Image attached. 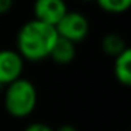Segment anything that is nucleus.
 I'll return each instance as SVG.
<instances>
[{
	"label": "nucleus",
	"mask_w": 131,
	"mask_h": 131,
	"mask_svg": "<svg viewBox=\"0 0 131 131\" xmlns=\"http://www.w3.org/2000/svg\"><path fill=\"white\" fill-rule=\"evenodd\" d=\"M57 40L58 32L54 26L32 18L24 23L18 30L16 51L24 61L41 62L49 58Z\"/></svg>",
	"instance_id": "1"
},
{
	"label": "nucleus",
	"mask_w": 131,
	"mask_h": 131,
	"mask_svg": "<svg viewBox=\"0 0 131 131\" xmlns=\"http://www.w3.org/2000/svg\"><path fill=\"white\" fill-rule=\"evenodd\" d=\"M4 108L14 118H26L34 113L38 103V92L35 85L28 79H20L6 86L3 96Z\"/></svg>",
	"instance_id": "2"
},
{
	"label": "nucleus",
	"mask_w": 131,
	"mask_h": 131,
	"mask_svg": "<svg viewBox=\"0 0 131 131\" xmlns=\"http://www.w3.org/2000/svg\"><path fill=\"white\" fill-rule=\"evenodd\" d=\"M58 37L68 40L71 42L80 44L88 38L90 31V23L88 17L79 12H68L61 21L55 26Z\"/></svg>",
	"instance_id": "3"
},
{
	"label": "nucleus",
	"mask_w": 131,
	"mask_h": 131,
	"mask_svg": "<svg viewBox=\"0 0 131 131\" xmlns=\"http://www.w3.org/2000/svg\"><path fill=\"white\" fill-rule=\"evenodd\" d=\"M24 62L16 49H0V85L7 86L20 79L24 71Z\"/></svg>",
	"instance_id": "4"
},
{
	"label": "nucleus",
	"mask_w": 131,
	"mask_h": 131,
	"mask_svg": "<svg viewBox=\"0 0 131 131\" xmlns=\"http://www.w3.org/2000/svg\"><path fill=\"white\" fill-rule=\"evenodd\" d=\"M32 13L35 20L55 27L68 13V6L65 0H34Z\"/></svg>",
	"instance_id": "5"
},
{
	"label": "nucleus",
	"mask_w": 131,
	"mask_h": 131,
	"mask_svg": "<svg viewBox=\"0 0 131 131\" xmlns=\"http://www.w3.org/2000/svg\"><path fill=\"white\" fill-rule=\"evenodd\" d=\"M113 73L120 85L131 89V47H127L118 57L114 58Z\"/></svg>",
	"instance_id": "6"
},
{
	"label": "nucleus",
	"mask_w": 131,
	"mask_h": 131,
	"mask_svg": "<svg viewBox=\"0 0 131 131\" xmlns=\"http://www.w3.org/2000/svg\"><path fill=\"white\" fill-rule=\"evenodd\" d=\"M75 57H76V45L73 42H71V41L58 37L49 58L58 65L65 66L73 62Z\"/></svg>",
	"instance_id": "7"
},
{
	"label": "nucleus",
	"mask_w": 131,
	"mask_h": 131,
	"mask_svg": "<svg viewBox=\"0 0 131 131\" xmlns=\"http://www.w3.org/2000/svg\"><path fill=\"white\" fill-rule=\"evenodd\" d=\"M100 48L107 57L116 58L127 48L125 40L117 32H108L100 41Z\"/></svg>",
	"instance_id": "8"
},
{
	"label": "nucleus",
	"mask_w": 131,
	"mask_h": 131,
	"mask_svg": "<svg viewBox=\"0 0 131 131\" xmlns=\"http://www.w3.org/2000/svg\"><path fill=\"white\" fill-rule=\"evenodd\" d=\"M100 10L108 14H123L131 9V0H94Z\"/></svg>",
	"instance_id": "9"
},
{
	"label": "nucleus",
	"mask_w": 131,
	"mask_h": 131,
	"mask_svg": "<svg viewBox=\"0 0 131 131\" xmlns=\"http://www.w3.org/2000/svg\"><path fill=\"white\" fill-rule=\"evenodd\" d=\"M23 131H55L52 127H49L48 124H45V123H30L28 125H26V128H24Z\"/></svg>",
	"instance_id": "10"
},
{
	"label": "nucleus",
	"mask_w": 131,
	"mask_h": 131,
	"mask_svg": "<svg viewBox=\"0 0 131 131\" xmlns=\"http://www.w3.org/2000/svg\"><path fill=\"white\" fill-rule=\"evenodd\" d=\"M14 6V0H0V16H4Z\"/></svg>",
	"instance_id": "11"
},
{
	"label": "nucleus",
	"mask_w": 131,
	"mask_h": 131,
	"mask_svg": "<svg viewBox=\"0 0 131 131\" xmlns=\"http://www.w3.org/2000/svg\"><path fill=\"white\" fill-rule=\"evenodd\" d=\"M55 131H78V130L71 124H62V125H59Z\"/></svg>",
	"instance_id": "12"
},
{
	"label": "nucleus",
	"mask_w": 131,
	"mask_h": 131,
	"mask_svg": "<svg viewBox=\"0 0 131 131\" xmlns=\"http://www.w3.org/2000/svg\"><path fill=\"white\" fill-rule=\"evenodd\" d=\"M82 2H90V0H82Z\"/></svg>",
	"instance_id": "13"
},
{
	"label": "nucleus",
	"mask_w": 131,
	"mask_h": 131,
	"mask_svg": "<svg viewBox=\"0 0 131 131\" xmlns=\"http://www.w3.org/2000/svg\"><path fill=\"white\" fill-rule=\"evenodd\" d=\"M2 88H3V86H2V85H0V90H2Z\"/></svg>",
	"instance_id": "14"
},
{
	"label": "nucleus",
	"mask_w": 131,
	"mask_h": 131,
	"mask_svg": "<svg viewBox=\"0 0 131 131\" xmlns=\"http://www.w3.org/2000/svg\"><path fill=\"white\" fill-rule=\"evenodd\" d=\"M130 131H131V128H130Z\"/></svg>",
	"instance_id": "15"
}]
</instances>
